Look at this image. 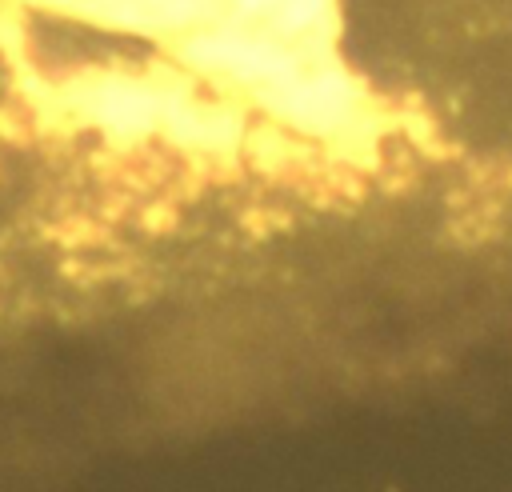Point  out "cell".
I'll return each instance as SVG.
<instances>
[{
	"instance_id": "6da1fadb",
	"label": "cell",
	"mask_w": 512,
	"mask_h": 492,
	"mask_svg": "<svg viewBox=\"0 0 512 492\" xmlns=\"http://www.w3.org/2000/svg\"><path fill=\"white\" fill-rule=\"evenodd\" d=\"M496 52L512 56V0H340V56L364 88Z\"/></svg>"
}]
</instances>
